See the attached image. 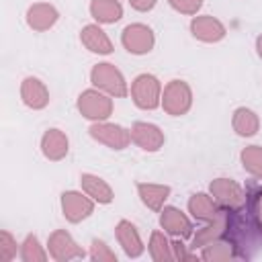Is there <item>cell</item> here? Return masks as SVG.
Instances as JSON below:
<instances>
[{"label":"cell","mask_w":262,"mask_h":262,"mask_svg":"<svg viewBox=\"0 0 262 262\" xmlns=\"http://www.w3.org/2000/svg\"><path fill=\"white\" fill-rule=\"evenodd\" d=\"M90 80L92 84L102 90L104 94L108 96H115V98H125L129 94V86L123 78V74L108 61H102V63H96L90 72Z\"/></svg>","instance_id":"1"},{"label":"cell","mask_w":262,"mask_h":262,"mask_svg":"<svg viewBox=\"0 0 262 262\" xmlns=\"http://www.w3.org/2000/svg\"><path fill=\"white\" fill-rule=\"evenodd\" d=\"M131 98L143 111H154L162 104V84L154 74H139L131 82Z\"/></svg>","instance_id":"2"},{"label":"cell","mask_w":262,"mask_h":262,"mask_svg":"<svg viewBox=\"0 0 262 262\" xmlns=\"http://www.w3.org/2000/svg\"><path fill=\"white\" fill-rule=\"evenodd\" d=\"M192 106V90L184 80H172L162 90V108L172 117H182Z\"/></svg>","instance_id":"3"},{"label":"cell","mask_w":262,"mask_h":262,"mask_svg":"<svg viewBox=\"0 0 262 262\" xmlns=\"http://www.w3.org/2000/svg\"><path fill=\"white\" fill-rule=\"evenodd\" d=\"M78 111L90 121H106L113 113V100L102 90H84L78 98Z\"/></svg>","instance_id":"4"},{"label":"cell","mask_w":262,"mask_h":262,"mask_svg":"<svg viewBox=\"0 0 262 262\" xmlns=\"http://www.w3.org/2000/svg\"><path fill=\"white\" fill-rule=\"evenodd\" d=\"M90 137L111 149H125L131 143V131H127L121 125L106 123V121H96L88 129Z\"/></svg>","instance_id":"5"},{"label":"cell","mask_w":262,"mask_h":262,"mask_svg":"<svg viewBox=\"0 0 262 262\" xmlns=\"http://www.w3.org/2000/svg\"><path fill=\"white\" fill-rule=\"evenodd\" d=\"M121 43L123 47L133 53V55H143V53H149L154 49V43H156V37H154V31L143 25V23H133V25H127L121 33Z\"/></svg>","instance_id":"6"},{"label":"cell","mask_w":262,"mask_h":262,"mask_svg":"<svg viewBox=\"0 0 262 262\" xmlns=\"http://www.w3.org/2000/svg\"><path fill=\"white\" fill-rule=\"evenodd\" d=\"M47 252L57 262H70V260H80V258H86L88 256L74 242V237L66 229H55L49 235V239H47Z\"/></svg>","instance_id":"7"},{"label":"cell","mask_w":262,"mask_h":262,"mask_svg":"<svg viewBox=\"0 0 262 262\" xmlns=\"http://www.w3.org/2000/svg\"><path fill=\"white\" fill-rule=\"evenodd\" d=\"M209 192L223 209H239L246 205V188H242L231 178H215L209 186Z\"/></svg>","instance_id":"8"},{"label":"cell","mask_w":262,"mask_h":262,"mask_svg":"<svg viewBox=\"0 0 262 262\" xmlns=\"http://www.w3.org/2000/svg\"><path fill=\"white\" fill-rule=\"evenodd\" d=\"M61 211L70 223H80L94 213V201L86 192L68 190L61 194Z\"/></svg>","instance_id":"9"},{"label":"cell","mask_w":262,"mask_h":262,"mask_svg":"<svg viewBox=\"0 0 262 262\" xmlns=\"http://www.w3.org/2000/svg\"><path fill=\"white\" fill-rule=\"evenodd\" d=\"M129 131H131V141L137 147H141L143 151H158L166 141L162 129L158 125H154V123L137 121V123L131 125Z\"/></svg>","instance_id":"10"},{"label":"cell","mask_w":262,"mask_h":262,"mask_svg":"<svg viewBox=\"0 0 262 262\" xmlns=\"http://www.w3.org/2000/svg\"><path fill=\"white\" fill-rule=\"evenodd\" d=\"M190 33L194 39L205 41V43H217L225 37V25L211 16V14H203V16H194L190 20Z\"/></svg>","instance_id":"11"},{"label":"cell","mask_w":262,"mask_h":262,"mask_svg":"<svg viewBox=\"0 0 262 262\" xmlns=\"http://www.w3.org/2000/svg\"><path fill=\"white\" fill-rule=\"evenodd\" d=\"M160 225L172 237H192V223L190 219L176 207H164L160 211Z\"/></svg>","instance_id":"12"},{"label":"cell","mask_w":262,"mask_h":262,"mask_svg":"<svg viewBox=\"0 0 262 262\" xmlns=\"http://www.w3.org/2000/svg\"><path fill=\"white\" fill-rule=\"evenodd\" d=\"M115 235H117V242L123 248V252H125L127 258H139L145 252V246L141 242V235H139L137 227L131 221L121 219L117 223V227H115Z\"/></svg>","instance_id":"13"},{"label":"cell","mask_w":262,"mask_h":262,"mask_svg":"<svg viewBox=\"0 0 262 262\" xmlns=\"http://www.w3.org/2000/svg\"><path fill=\"white\" fill-rule=\"evenodd\" d=\"M225 227H227V209H223L213 221H207L205 227L196 229V233H192V242H190V250H201L203 246H207L213 239H219L225 235Z\"/></svg>","instance_id":"14"},{"label":"cell","mask_w":262,"mask_h":262,"mask_svg":"<svg viewBox=\"0 0 262 262\" xmlns=\"http://www.w3.org/2000/svg\"><path fill=\"white\" fill-rule=\"evenodd\" d=\"M188 211H190L192 219L207 223V221H213L223 211V207L211 196V192L209 194L207 192H196L188 199Z\"/></svg>","instance_id":"15"},{"label":"cell","mask_w":262,"mask_h":262,"mask_svg":"<svg viewBox=\"0 0 262 262\" xmlns=\"http://www.w3.org/2000/svg\"><path fill=\"white\" fill-rule=\"evenodd\" d=\"M20 98L29 108H45L49 104V90L39 78H25L20 84Z\"/></svg>","instance_id":"16"},{"label":"cell","mask_w":262,"mask_h":262,"mask_svg":"<svg viewBox=\"0 0 262 262\" xmlns=\"http://www.w3.org/2000/svg\"><path fill=\"white\" fill-rule=\"evenodd\" d=\"M80 184H82V190L98 205H108L113 203L115 199V192L111 188V184L106 180H102L100 176L96 174H90V172H84L80 176Z\"/></svg>","instance_id":"17"},{"label":"cell","mask_w":262,"mask_h":262,"mask_svg":"<svg viewBox=\"0 0 262 262\" xmlns=\"http://www.w3.org/2000/svg\"><path fill=\"white\" fill-rule=\"evenodd\" d=\"M80 41L82 45L92 51V53H98V55H108L113 53V41L108 39V35L98 27V25H86L82 31H80Z\"/></svg>","instance_id":"18"},{"label":"cell","mask_w":262,"mask_h":262,"mask_svg":"<svg viewBox=\"0 0 262 262\" xmlns=\"http://www.w3.org/2000/svg\"><path fill=\"white\" fill-rule=\"evenodd\" d=\"M199 258L205 262H227V260H235L239 256H237L235 246L227 237H219V239H213L207 246H203L199 250Z\"/></svg>","instance_id":"19"},{"label":"cell","mask_w":262,"mask_h":262,"mask_svg":"<svg viewBox=\"0 0 262 262\" xmlns=\"http://www.w3.org/2000/svg\"><path fill=\"white\" fill-rule=\"evenodd\" d=\"M68 149H70V141H68L66 133L59 129H47L45 135L41 137V151L47 160L57 162V160L66 158Z\"/></svg>","instance_id":"20"},{"label":"cell","mask_w":262,"mask_h":262,"mask_svg":"<svg viewBox=\"0 0 262 262\" xmlns=\"http://www.w3.org/2000/svg\"><path fill=\"white\" fill-rule=\"evenodd\" d=\"M57 18H59V14H57L55 6L45 4V2L33 4L27 10V25L31 29H35V31H47V29H51L57 23Z\"/></svg>","instance_id":"21"},{"label":"cell","mask_w":262,"mask_h":262,"mask_svg":"<svg viewBox=\"0 0 262 262\" xmlns=\"http://www.w3.org/2000/svg\"><path fill=\"white\" fill-rule=\"evenodd\" d=\"M137 192L141 203L151 209V211H162L166 199L170 196V186L168 184H154V182H139Z\"/></svg>","instance_id":"22"},{"label":"cell","mask_w":262,"mask_h":262,"mask_svg":"<svg viewBox=\"0 0 262 262\" xmlns=\"http://www.w3.org/2000/svg\"><path fill=\"white\" fill-rule=\"evenodd\" d=\"M90 14L100 25H113L123 16V6L119 0H92Z\"/></svg>","instance_id":"23"},{"label":"cell","mask_w":262,"mask_h":262,"mask_svg":"<svg viewBox=\"0 0 262 262\" xmlns=\"http://www.w3.org/2000/svg\"><path fill=\"white\" fill-rule=\"evenodd\" d=\"M231 125H233V131H235L239 137H252V135H256L258 129H260V119H258V115H256L252 108L239 106V108H235V113H233Z\"/></svg>","instance_id":"24"},{"label":"cell","mask_w":262,"mask_h":262,"mask_svg":"<svg viewBox=\"0 0 262 262\" xmlns=\"http://www.w3.org/2000/svg\"><path fill=\"white\" fill-rule=\"evenodd\" d=\"M147 252H149L151 260H156V262H168V260H174V254H172V242L168 239L166 231H151V235H149V244H147Z\"/></svg>","instance_id":"25"},{"label":"cell","mask_w":262,"mask_h":262,"mask_svg":"<svg viewBox=\"0 0 262 262\" xmlns=\"http://www.w3.org/2000/svg\"><path fill=\"white\" fill-rule=\"evenodd\" d=\"M18 256L23 262H45L49 258V252L41 246L39 237L29 233L25 237V242L20 244V250H18Z\"/></svg>","instance_id":"26"},{"label":"cell","mask_w":262,"mask_h":262,"mask_svg":"<svg viewBox=\"0 0 262 262\" xmlns=\"http://www.w3.org/2000/svg\"><path fill=\"white\" fill-rule=\"evenodd\" d=\"M242 164L248 174H252L256 180H262V147L260 145H248L242 151Z\"/></svg>","instance_id":"27"},{"label":"cell","mask_w":262,"mask_h":262,"mask_svg":"<svg viewBox=\"0 0 262 262\" xmlns=\"http://www.w3.org/2000/svg\"><path fill=\"white\" fill-rule=\"evenodd\" d=\"M246 207L254 217V221L258 223V227L262 229V186L260 184L250 182V186L246 188Z\"/></svg>","instance_id":"28"},{"label":"cell","mask_w":262,"mask_h":262,"mask_svg":"<svg viewBox=\"0 0 262 262\" xmlns=\"http://www.w3.org/2000/svg\"><path fill=\"white\" fill-rule=\"evenodd\" d=\"M88 258L94 260V262H117V254L102 239H92Z\"/></svg>","instance_id":"29"},{"label":"cell","mask_w":262,"mask_h":262,"mask_svg":"<svg viewBox=\"0 0 262 262\" xmlns=\"http://www.w3.org/2000/svg\"><path fill=\"white\" fill-rule=\"evenodd\" d=\"M0 258L4 262H10L12 258H16V239L6 229L0 233Z\"/></svg>","instance_id":"30"},{"label":"cell","mask_w":262,"mask_h":262,"mask_svg":"<svg viewBox=\"0 0 262 262\" xmlns=\"http://www.w3.org/2000/svg\"><path fill=\"white\" fill-rule=\"evenodd\" d=\"M168 2H170V6L176 12L190 14V16H194L201 10V6H203V0H168Z\"/></svg>","instance_id":"31"},{"label":"cell","mask_w":262,"mask_h":262,"mask_svg":"<svg viewBox=\"0 0 262 262\" xmlns=\"http://www.w3.org/2000/svg\"><path fill=\"white\" fill-rule=\"evenodd\" d=\"M172 254H174V260H180V262L196 260V254L188 252V246L182 242V237H174L172 239Z\"/></svg>","instance_id":"32"},{"label":"cell","mask_w":262,"mask_h":262,"mask_svg":"<svg viewBox=\"0 0 262 262\" xmlns=\"http://www.w3.org/2000/svg\"><path fill=\"white\" fill-rule=\"evenodd\" d=\"M156 2H158V0H129L131 8H135V10H139V12L151 10V8L156 6Z\"/></svg>","instance_id":"33"},{"label":"cell","mask_w":262,"mask_h":262,"mask_svg":"<svg viewBox=\"0 0 262 262\" xmlns=\"http://www.w3.org/2000/svg\"><path fill=\"white\" fill-rule=\"evenodd\" d=\"M256 51H258V57L262 59V35H258L256 39Z\"/></svg>","instance_id":"34"}]
</instances>
